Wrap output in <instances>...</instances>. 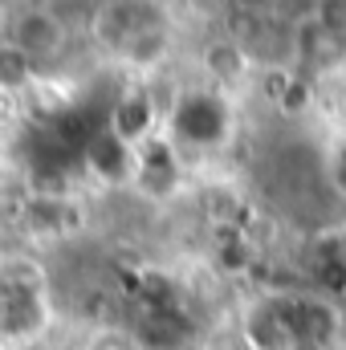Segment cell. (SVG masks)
I'll list each match as a JSON object with an SVG mask.
<instances>
[{
	"label": "cell",
	"instance_id": "cell-7",
	"mask_svg": "<svg viewBox=\"0 0 346 350\" xmlns=\"http://www.w3.org/2000/svg\"><path fill=\"white\" fill-rule=\"evenodd\" d=\"M245 334L257 350H302L297 338V314H293V293H273L261 297L245 314Z\"/></svg>",
	"mask_w": 346,
	"mask_h": 350
},
{
	"label": "cell",
	"instance_id": "cell-8",
	"mask_svg": "<svg viewBox=\"0 0 346 350\" xmlns=\"http://www.w3.org/2000/svg\"><path fill=\"white\" fill-rule=\"evenodd\" d=\"M172 49H175V29H172V16H168V21H155V25L139 29V33L114 53V62H122V66L135 70V74H151V70L168 66Z\"/></svg>",
	"mask_w": 346,
	"mask_h": 350
},
{
	"label": "cell",
	"instance_id": "cell-12",
	"mask_svg": "<svg viewBox=\"0 0 346 350\" xmlns=\"http://www.w3.org/2000/svg\"><path fill=\"white\" fill-rule=\"evenodd\" d=\"M269 4H273V0H232V8H241L245 16H261Z\"/></svg>",
	"mask_w": 346,
	"mask_h": 350
},
{
	"label": "cell",
	"instance_id": "cell-11",
	"mask_svg": "<svg viewBox=\"0 0 346 350\" xmlns=\"http://www.w3.org/2000/svg\"><path fill=\"white\" fill-rule=\"evenodd\" d=\"M310 16H314L322 29H330V33L346 37V0H314Z\"/></svg>",
	"mask_w": 346,
	"mask_h": 350
},
{
	"label": "cell",
	"instance_id": "cell-5",
	"mask_svg": "<svg viewBox=\"0 0 346 350\" xmlns=\"http://www.w3.org/2000/svg\"><path fill=\"white\" fill-rule=\"evenodd\" d=\"M289 49H293V78L322 82V78H334L346 70V37L322 29L310 12L293 25Z\"/></svg>",
	"mask_w": 346,
	"mask_h": 350
},
{
	"label": "cell",
	"instance_id": "cell-13",
	"mask_svg": "<svg viewBox=\"0 0 346 350\" xmlns=\"http://www.w3.org/2000/svg\"><path fill=\"white\" fill-rule=\"evenodd\" d=\"M0 4H8V0H0Z\"/></svg>",
	"mask_w": 346,
	"mask_h": 350
},
{
	"label": "cell",
	"instance_id": "cell-4",
	"mask_svg": "<svg viewBox=\"0 0 346 350\" xmlns=\"http://www.w3.org/2000/svg\"><path fill=\"white\" fill-rule=\"evenodd\" d=\"M155 21H168L163 0H94L86 16V33L98 49H106L114 57L139 29L155 25Z\"/></svg>",
	"mask_w": 346,
	"mask_h": 350
},
{
	"label": "cell",
	"instance_id": "cell-2",
	"mask_svg": "<svg viewBox=\"0 0 346 350\" xmlns=\"http://www.w3.org/2000/svg\"><path fill=\"white\" fill-rule=\"evenodd\" d=\"M163 122H168V131H172L168 139L196 143V147H220V143L232 135V126H237V118H232V98L220 94V90H212V86L179 90V98L168 106Z\"/></svg>",
	"mask_w": 346,
	"mask_h": 350
},
{
	"label": "cell",
	"instance_id": "cell-9",
	"mask_svg": "<svg viewBox=\"0 0 346 350\" xmlns=\"http://www.w3.org/2000/svg\"><path fill=\"white\" fill-rule=\"evenodd\" d=\"M41 70L12 45L0 37V98H25L29 90L37 86Z\"/></svg>",
	"mask_w": 346,
	"mask_h": 350
},
{
	"label": "cell",
	"instance_id": "cell-10",
	"mask_svg": "<svg viewBox=\"0 0 346 350\" xmlns=\"http://www.w3.org/2000/svg\"><path fill=\"white\" fill-rule=\"evenodd\" d=\"M82 350H143V342L135 338V330L131 326H114V322H106V326H94L86 334V342Z\"/></svg>",
	"mask_w": 346,
	"mask_h": 350
},
{
	"label": "cell",
	"instance_id": "cell-1",
	"mask_svg": "<svg viewBox=\"0 0 346 350\" xmlns=\"http://www.w3.org/2000/svg\"><path fill=\"white\" fill-rule=\"evenodd\" d=\"M49 318V281L33 257H0V338L41 334Z\"/></svg>",
	"mask_w": 346,
	"mask_h": 350
},
{
	"label": "cell",
	"instance_id": "cell-3",
	"mask_svg": "<svg viewBox=\"0 0 346 350\" xmlns=\"http://www.w3.org/2000/svg\"><path fill=\"white\" fill-rule=\"evenodd\" d=\"M4 41H12L37 70L41 66H53L62 53H66V45H70V25L45 4V0H37V4H16L8 16H4V33H0Z\"/></svg>",
	"mask_w": 346,
	"mask_h": 350
},
{
	"label": "cell",
	"instance_id": "cell-6",
	"mask_svg": "<svg viewBox=\"0 0 346 350\" xmlns=\"http://www.w3.org/2000/svg\"><path fill=\"white\" fill-rule=\"evenodd\" d=\"M196 70H200V78L212 90L232 94L237 86H245V78L253 74V53H249V45H245L241 37L216 33V37H208V41L200 45Z\"/></svg>",
	"mask_w": 346,
	"mask_h": 350
}]
</instances>
